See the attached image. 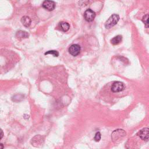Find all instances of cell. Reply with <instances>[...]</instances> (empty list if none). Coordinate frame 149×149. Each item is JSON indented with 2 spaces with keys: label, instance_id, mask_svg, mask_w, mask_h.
Segmentation results:
<instances>
[{
  "label": "cell",
  "instance_id": "cell-1",
  "mask_svg": "<svg viewBox=\"0 0 149 149\" xmlns=\"http://www.w3.org/2000/svg\"><path fill=\"white\" fill-rule=\"evenodd\" d=\"M119 20V16L118 14H113L106 21L105 23V27L107 29H110L111 27L114 26L115 24H116V23H118V22Z\"/></svg>",
  "mask_w": 149,
  "mask_h": 149
},
{
  "label": "cell",
  "instance_id": "cell-2",
  "mask_svg": "<svg viewBox=\"0 0 149 149\" xmlns=\"http://www.w3.org/2000/svg\"><path fill=\"white\" fill-rule=\"evenodd\" d=\"M125 88V85L122 82L115 81L111 86V90L113 93H118L123 91Z\"/></svg>",
  "mask_w": 149,
  "mask_h": 149
},
{
  "label": "cell",
  "instance_id": "cell-3",
  "mask_svg": "<svg viewBox=\"0 0 149 149\" xmlns=\"http://www.w3.org/2000/svg\"><path fill=\"white\" fill-rule=\"evenodd\" d=\"M84 17L86 21L92 22L95 17V12L91 9H88L84 12Z\"/></svg>",
  "mask_w": 149,
  "mask_h": 149
},
{
  "label": "cell",
  "instance_id": "cell-4",
  "mask_svg": "<svg viewBox=\"0 0 149 149\" xmlns=\"http://www.w3.org/2000/svg\"><path fill=\"white\" fill-rule=\"evenodd\" d=\"M80 50L81 47L78 44H73L69 48V52L70 55L74 56L78 55L80 52Z\"/></svg>",
  "mask_w": 149,
  "mask_h": 149
},
{
  "label": "cell",
  "instance_id": "cell-5",
  "mask_svg": "<svg viewBox=\"0 0 149 149\" xmlns=\"http://www.w3.org/2000/svg\"><path fill=\"white\" fill-rule=\"evenodd\" d=\"M138 136L143 140H149V128L145 127L140 130L138 133Z\"/></svg>",
  "mask_w": 149,
  "mask_h": 149
},
{
  "label": "cell",
  "instance_id": "cell-6",
  "mask_svg": "<svg viewBox=\"0 0 149 149\" xmlns=\"http://www.w3.org/2000/svg\"><path fill=\"white\" fill-rule=\"evenodd\" d=\"M42 7L48 11L53 10L55 8V3L52 1H44L42 5Z\"/></svg>",
  "mask_w": 149,
  "mask_h": 149
},
{
  "label": "cell",
  "instance_id": "cell-7",
  "mask_svg": "<svg viewBox=\"0 0 149 149\" xmlns=\"http://www.w3.org/2000/svg\"><path fill=\"white\" fill-rule=\"evenodd\" d=\"M21 22L25 27H28L30 26V25L31 24V20L29 17H28L27 16H24L21 19Z\"/></svg>",
  "mask_w": 149,
  "mask_h": 149
},
{
  "label": "cell",
  "instance_id": "cell-8",
  "mask_svg": "<svg viewBox=\"0 0 149 149\" xmlns=\"http://www.w3.org/2000/svg\"><path fill=\"white\" fill-rule=\"evenodd\" d=\"M16 37L18 38H26L29 37V34L25 31L20 30L16 33Z\"/></svg>",
  "mask_w": 149,
  "mask_h": 149
},
{
  "label": "cell",
  "instance_id": "cell-9",
  "mask_svg": "<svg viewBox=\"0 0 149 149\" xmlns=\"http://www.w3.org/2000/svg\"><path fill=\"white\" fill-rule=\"evenodd\" d=\"M122 40V37L120 35H118L111 40V42L113 45H117L119 44Z\"/></svg>",
  "mask_w": 149,
  "mask_h": 149
},
{
  "label": "cell",
  "instance_id": "cell-10",
  "mask_svg": "<svg viewBox=\"0 0 149 149\" xmlns=\"http://www.w3.org/2000/svg\"><path fill=\"white\" fill-rule=\"evenodd\" d=\"M60 27L61 28V29L63 31H67L68 30H69V28H70V25L69 23H68L67 22H61L59 23Z\"/></svg>",
  "mask_w": 149,
  "mask_h": 149
},
{
  "label": "cell",
  "instance_id": "cell-11",
  "mask_svg": "<svg viewBox=\"0 0 149 149\" xmlns=\"http://www.w3.org/2000/svg\"><path fill=\"white\" fill-rule=\"evenodd\" d=\"M142 21L144 24V26L146 28L149 27V13L143 16L142 18Z\"/></svg>",
  "mask_w": 149,
  "mask_h": 149
},
{
  "label": "cell",
  "instance_id": "cell-12",
  "mask_svg": "<svg viewBox=\"0 0 149 149\" xmlns=\"http://www.w3.org/2000/svg\"><path fill=\"white\" fill-rule=\"evenodd\" d=\"M47 54H52V55H53L54 56H55V57H57L59 55L58 52L57 51H55V50L48 51H47L45 53V55H47Z\"/></svg>",
  "mask_w": 149,
  "mask_h": 149
},
{
  "label": "cell",
  "instance_id": "cell-13",
  "mask_svg": "<svg viewBox=\"0 0 149 149\" xmlns=\"http://www.w3.org/2000/svg\"><path fill=\"white\" fill-rule=\"evenodd\" d=\"M101 133L99 132H97L95 133V136L94 137V140L95 141H99L100 140V139H101Z\"/></svg>",
  "mask_w": 149,
  "mask_h": 149
},
{
  "label": "cell",
  "instance_id": "cell-14",
  "mask_svg": "<svg viewBox=\"0 0 149 149\" xmlns=\"http://www.w3.org/2000/svg\"><path fill=\"white\" fill-rule=\"evenodd\" d=\"M3 132H2V130H1V139H2V137H3Z\"/></svg>",
  "mask_w": 149,
  "mask_h": 149
}]
</instances>
